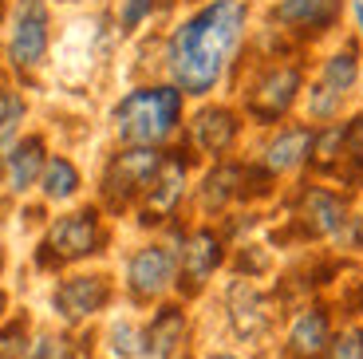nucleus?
I'll return each instance as SVG.
<instances>
[{
    "mask_svg": "<svg viewBox=\"0 0 363 359\" xmlns=\"http://www.w3.org/2000/svg\"><path fill=\"white\" fill-rule=\"evenodd\" d=\"M249 24V4L245 0H209L174 28L166 44V75L182 95H209L221 83L229 60L241 48Z\"/></svg>",
    "mask_w": 363,
    "mask_h": 359,
    "instance_id": "nucleus-1",
    "label": "nucleus"
},
{
    "mask_svg": "<svg viewBox=\"0 0 363 359\" xmlns=\"http://www.w3.org/2000/svg\"><path fill=\"white\" fill-rule=\"evenodd\" d=\"M182 95L174 83H143L115 103V135L123 146H166L182 126Z\"/></svg>",
    "mask_w": 363,
    "mask_h": 359,
    "instance_id": "nucleus-2",
    "label": "nucleus"
},
{
    "mask_svg": "<svg viewBox=\"0 0 363 359\" xmlns=\"http://www.w3.org/2000/svg\"><path fill=\"white\" fill-rule=\"evenodd\" d=\"M162 158L166 154L150 150V146H123L118 154H111L107 170H103V182H99V194H103V201H107V209L127 214V206L143 201L146 186L155 182Z\"/></svg>",
    "mask_w": 363,
    "mask_h": 359,
    "instance_id": "nucleus-3",
    "label": "nucleus"
},
{
    "mask_svg": "<svg viewBox=\"0 0 363 359\" xmlns=\"http://www.w3.org/2000/svg\"><path fill=\"white\" fill-rule=\"evenodd\" d=\"M103 221L99 209H75V214H64L48 225L44 241H40V265L55 269V265H72V260H87L103 249Z\"/></svg>",
    "mask_w": 363,
    "mask_h": 359,
    "instance_id": "nucleus-4",
    "label": "nucleus"
},
{
    "mask_svg": "<svg viewBox=\"0 0 363 359\" xmlns=\"http://www.w3.org/2000/svg\"><path fill=\"white\" fill-rule=\"evenodd\" d=\"M304 95V67L300 63H272L245 87V115L261 126H277L296 99Z\"/></svg>",
    "mask_w": 363,
    "mask_h": 359,
    "instance_id": "nucleus-5",
    "label": "nucleus"
},
{
    "mask_svg": "<svg viewBox=\"0 0 363 359\" xmlns=\"http://www.w3.org/2000/svg\"><path fill=\"white\" fill-rule=\"evenodd\" d=\"M178 288V245H143L127 257V292L138 304H155Z\"/></svg>",
    "mask_w": 363,
    "mask_h": 359,
    "instance_id": "nucleus-6",
    "label": "nucleus"
},
{
    "mask_svg": "<svg viewBox=\"0 0 363 359\" xmlns=\"http://www.w3.org/2000/svg\"><path fill=\"white\" fill-rule=\"evenodd\" d=\"M52 20H48L44 0H16L12 9V36H9V63L16 72H32L48 55V40H52Z\"/></svg>",
    "mask_w": 363,
    "mask_h": 359,
    "instance_id": "nucleus-7",
    "label": "nucleus"
},
{
    "mask_svg": "<svg viewBox=\"0 0 363 359\" xmlns=\"http://www.w3.org/2000/svg\"><path fill=\"white\" fill-rule=\"evenodd\" d=\"M344 16V0H277L269 20L292 40H320Z\"/></svg>",
    "mask_w": 363,
    "mask_h": 359,
    "instance_id": "nucleus-8",
    "label": "nucleus"
},
{
    "mask_svg": "<svg viewBox=\"0 0 363 359\" xmlns=\"http://www.w3.org/2000/svg\"><path fill=\"white\" fill-rule=\"evenodd\" d=\"M221 260H225V241L218 229L201 225V229L186 233V241L178 245V288L186 297L201 292L206 280L221 269Z\"/></svg>",
    "mask_w": 363,
    "mask_h": 359,
    "instance_id": "nucleus-9",
    "label": "nucleus"
},
{
    "mask_svg": "<svg viewBox=\"0 0 363 359\" xmlns=\"http://www.w3.org/2000/svg\"><path fill=\"white\" fill-rule=\"evenodd\" d=\"M111 297H115L111 277H103V272H79V277H64L55 285L52 308L60 312L64 324H83L95 312H103L111 304Z\"/></svg>",
    "mask_w": 363,
    "mask_h": 359,
    "instance_id": "nucleus-10",
    "label": "nucleus"
},
{
    "mask_svg": "<svg viewBox=\"0 0 363 359\" xmlns=\"http://www.w3.org/2000/svg\"><path fill=\"white\" fill-rule=\"evenodd\" d=\"M186 174H190V162H186V154H166L162 166H158L155 182L146 186L143 201H138V221L143 225H158L166 221V217H174V209H178V201L186 198Z\"/></svg>",
    "mask_w": 363,
    "mask_h": 359,
    "instance_id": "nucleus-11",
    "label": "nucleus"
},
{
    "mask_svg": "<svg viewBox=\"0 0 363 359\" xmlns=\"http://www.w3.org/2000/svg\"><path fill=\"white\" fill-rule=\"evenodd\" d=\"M312 135H316L312 123H281L261 146V158H257L261 170L272 174V178L292 174V170H304L308 158H312Z\"/></svg>",
    "mask_w": 363,
    "mask_h": 359,
    "instance_id": "nucleus-12",
    "label": "nucleus"
},
{
    "mask_svg": "<svg viewBox=\"0 0 363 359\" xmlns=\"http://www.w3.org/2000/svg\"><path fill=\"white\" fill-rule=\"evenodd\" d=\"M237 138H241V115H237L233 107L206 103V107L190 118V146L201 150L206 158L225 162V154L237 146Z\"/></svg>",
    "mask_w": 363,
    "mask_h": 359,
    "instance_id": "nucleus-13",
    "label": "nucleus"
},
{
    "mask_svg": "<svg viewBox=\"0 0 363 359\" xmlns=\"http://www.w3.org/2000/svg\"><path fill=\"white\" fill-rule=\"evenodd\" d=\"M347 217H352L347 194L332 186H304L296 201V221L308 229V237H336Z\"/></svg>",
    "mask_w": 363,
    "mask_h": 359,
    "instance_id": "nucleus-14",
    "label": "nucleus"
},
{
    "mask_svg": "<svg viewBox=\"0 0 363 359\" xmlns=\"http://www.w3.org/2000/svg\"><path fill=\"white\" fill-rule=\"evenodd\" d=\"M332 340H336V332H332V308L308 304V308H300L296 320L289 324L284 359H324Z\"/></svg>",
    "mask_w": 363,
    "mask_h": 359,
    "instance_id": "nucleus-15",
    "label": "nucleus"
},
{
    "mask_svg": "<svg viewBox=\"0 0 363 359\" xmlns=\"http://www.w3.org/2000/svg\"><path fill=\"white\" fill-rule=\"evenodd\" d=\"M186 312L182 304H162L155 312V320L146 324V355L143 359H178L182 343H186Z\"/></svg>",
    "mask_w": 363,
    "mask_h": 359,
    "instance_id": "nucleus-16",
    "label": "nucleus"
},
{
    "mask_svg": "<svg viewBox=\"0 0 363 359\" xmlns=\"http://www.w3.org/2000/svg\"><path fill=\"white\" fill-rule=\"evenodd\" d=\"M229 324H233V332L241 340H261L269 332V304H264V297L253 285H245V280H237L229 288Z\"/></svg>",
    "mask_w": 363,
    "mask_h": 359,
    "instance_id": "nucleus-17",
    "label": "nucleus"
},
{
    "mask_svg": "<svg viewBox=\"0 0 363 359\" xmlns=\"http://www.w3.org/2000/svg\"><path fill=\"white\" fill-rule=\"evenodd\" d=\"M48 166V143L40 135L20 138L9 154H4V174H9V189L12 194H24V189L40 186V174Z\"/></svg>",
    "mask_w": 363,
    "mask_h": 359,
    "instance_id": "nucleus-18",
    "label": "nucleus"
},
{
    "mask_svg": "<svg viewBox=\"0 0 363 359\" xmlns=\"http://www.w3.org/2000/svg\"><path fill=\"white\" fill-rule=\"evenodd\" d=\"M359 79H363V63H359V48L355 44H344L336 52H328L324 63H320V79L332 95L340 99H352L355 91H359Z\"/></svg>",
    "mask_w": 363,
    "mask_h": 359,
    "instance_id": "nucleus-19",
    "label": "nucleus"
},
{
    "mask_svg": "<svg viewBox=\"0 0 363 359\" xmlns=\"http://www.w3.org/2000/svg\"><path fill=\"white\" fill-rule=\"evenodd\" d=\"M332 178L347 189H363V111L347 115V146Z\"/></svg>",
    "mask_w": 363,
    "mask_h": 359,
    "instance_id": "nucleus-20",
    "label": "nucleus"
},
{
    "mask_svg": "<svg viewBox=\"0 0 363 359\" xmlns=\"http://www.w3.org/2000/svg\"><path fill=\"white\" fill-rule=\"evenodd\" d=\"M83 186L79 178V166H75L72 158H64V154H55V158H48L44 174H40V194H44L48 201H67L75 198Z\"/></svg>",
    "mask_w": 363,
    "mask_h": 359,
    "instance_id": "nucleus-21",
    "label": "nucleus"
},
{
    "mask_svg": "<svg viewBox=\"0 0 363 359\" xmlns=\"http://www.w3.org/2000/svg\"><path fill=\"white\" fill-rule=\"evenodd\" d=\"M304 111H308V118H312L316 126H328V123H336V118H344L347 99L332 95L324 83H312V87L304 91Z\"/></svg>",
    "mask_w": 363,
    "mask_h": 359,
    "instance_id": "nucleus-22",
    "label": "nucleus"
},
{
    "mask_svg": "<svg viewBox=\"0 0 363 359\" xmlns=\"http://www.w3.org/2000/svg\"><path fill=\"white\" fill-rule=\"evenodd\" d=\"M107 348L115 359H143L146 355V332L130 320H115L107 332Z\"/></svg>",
    "mask_w": 363,
    "mask_h": 359,
    "instance_id": "nucleus-23",
    "label": "nucleus"
},
{
    "mask_svg": "<svg viewBox=\"0 0 363 359\" xmlns=\"http://www.w3.org/2000/svg\"><path fill=\"white\" fill-rule=\"evenodd\" d=\"M20 123H24V99L16 91H4L0 95V154L12 150V135L20 131Z\"/></svg>",
    "mask_w": 363,
    "mask_h": 359,
    "instance_id": "nucleus-24",
    "label": "nucleus"
},
{
    "mask_svg": "<svg viewBox=\"0 0 363 359\" xmlns=\"http://www.w3.org/2000/svg\"><path fill=\"white\" fill-rule=\"evenodd\" d=\"M324 359H363V324H352L332 340Z\"/></svg>",
    "mask_w": 363,
    "mask_h": 359,
    "instance_id": "nucleus-25",
    "label": "nucleus"
},
{
    "mask_svg": "<svg viewBox=\"0 0 363 359\" xmlns=\"http://www.w3.org/2000/svg\"><path fill=\"white\" fill-rule=\"evenodd\" d=\"M155 9H158V0H123V4H118V28H123V32H135L138 24L150 20Z\"/></svg>",
    "mask_w": 363,
    "mask_h": 359,
    "instance_id": "nucleus-26",
    "label": "nucleus"
},
{
    "mask_svg": "<svg viewBox=\"0 0 363 359\" xmlns=\"http://www.w3.org/2000/svg\"><path fill=\"white\" fill-rule=\"evenodd\" d=\"M24 324H9V328H0V359H20L24 355Z\"/></svg>",
    "mask_w": 363,
    "mask_h": 359,
    "instance_id": "nucleus-27",
    "label": "nucleus"
},
{
    "mask_svg": "<svg viewBox=\"0 0 363 359\" xmlns=\"http://www.w3.org/2000/svg\"><path fill=\"white\" fill-rule=\"evenodd\" d=\"M336 241L344 245V249H352V253H363V209H359V214L347 217L344 229L336 233Z\"/></svg>",
    "mask_w": 363,
    "mask_h": 359,
    "instance_id": "nucleus-28",
    "label": "nucleus"
},
{
    "mask_svg": "<svg viewBox=\"0 0 363 359\" xmlns=\"http://www.w3.org/2000/svg\"><path fill=\"white\" fill-rule=\"evenodd\" d=\"M52 351H55V340L52 336H40V340L28 348V359H52Z\"/></svg>",
    "mask_w": 363,
    "mask_h": 359,
    "instance_id": "nucleus-29",
    "label": "nucleus"
},
{
    "mask_svg": "<svg viewBox=\"0 0 363 359\" xmlns=\"http://www.w3.org/2000/svg\"><path fill=\"white\" fill-rule=\"evenodd\" d=\"M352 16H355V28H359V44H363V0H352Z\"/></svg>",
    "mask_w": 363,
    "mask_h": 359,
    "instance_id": "nucleus-30",
    "label": "nucleus"
},
{
    "mask_svg": "<svg viewBox=\"0 0 363 359\" xmlns=\"http://www.w3.org/2000/svg\"><path fill=\"white\" fill-rule=\"evenodd\" d=\"M209 359H241V355H233V351H213Z\"/></svg>",
    "mask_w": 363,
    "mask_h": 359,
    "instance_id": "nucleus-31",
    "label": "nucleus"
},
{
    "mask_svg": "<svg viewBox=\"0 0 363 359\" xmlns=\"http://www.w3.org/2000/svg\"><path fill=\"white\" fill-rule=\"evenodd\" d=\"M0 269H4V257H0Z\"/></svg>",
    "mask_w": 363,
    "mask_h": 359,
    "instance_id": "nucleus-32",
    "label": "nucleus"
},
{
    "mask_svg": "<svg viewBox=\"0 0 363 359\" xmlns=\"http://www.w3.org/2000/svg\"><path fill=\"white\" fill-rule=\"evenodd\" d=\"M67 4H79V0H67Z\"/></svg>",
    "mask_w": 363,
    "mask_h": 359,
    "instance_id": "nucleus-33",
    "label": "nucleus"
},
{
    "mask_svg": "<svg viewBox=\"0 0 363 359\" xmlns=\"http://www.w3.org/2000/svg\"><path fill=\"white\" fill-rule=\"evenodd\" d=\"M0 12H4V4H0Z\"/></svg>",
    "mask_w": 363,
    "mask_h": 359,
    "instance_id": "nucleus-34",
    "label": "nucleus"
},
{
    "mask_svg": "<svg viewBox=\"0 0 363 359\" xmlns=\"http://www.w3.org/2000/svg\"><path fill=\"white\" fill-rule=\"evenodd\" d=\"M0 95H4V91H0Z\"/></svg>",
    "mask_w": 363,
    "mask_h": 359,
    "instance_id": "nucleus-35",
    "label": "nucleus"
}]
</instances>
